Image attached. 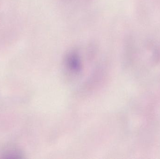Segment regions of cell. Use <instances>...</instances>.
I'll return each mask as SVG.
<instances>
[{
	"label": "cell",
	"instance_id": "6da1fadb",
	"mask_svg": "<svg viewBox=\"0 0 160 159\" xmlns=\"http://www.w3.org/2000/svg\"><path fill=\"white\" fill-rule=\"evenodd\" d=\"M1 156L2 158H22L23 154L20 149L15 147H8L2 152Z\"/></svg>",
	"mask_w": 160,
	"mask_h": 159
}]
</instances>
